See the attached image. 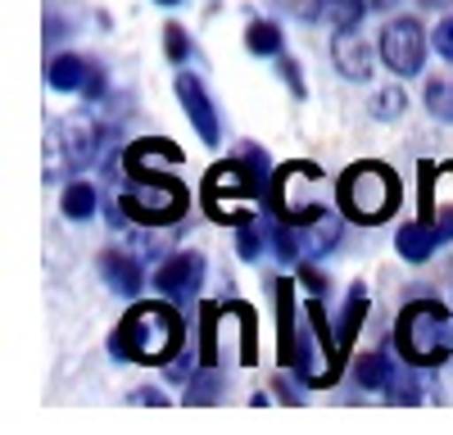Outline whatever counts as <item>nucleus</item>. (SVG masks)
Segmentation results:
<instances>
[{
    "label": "nucleus",
    "instance_id": "ddd939ff",
    "mask_svg": "<svg viewBox=\"0 0 453 435\" xmlns=\"http://www.w3.org/2000/svg\"><path fill=\"white\" fill-rule=\"evenodd\" d=\"M100 277L119 290V295H136V290H141V268L127 259V254H119V249L100 254Z\"/></svg>",
    "mask_w": 453,
    "mask_h": 435
},
{
    "label": "nucleus",
    "instance_id": "0eeeda50",
    "mask_svg": "<svg viewBox=\"0 0 453 435\" xmlns=\"http://www.w3.org/2000/svg\"><path fill=\"white\" fill-rule=\"evenodd\" d=\"M381 59H386L390 72H399V78L422 72V64H426V32L412 19H395L381 32Z\"/></svg>",
    "mask_w": 453,
    "mask_h": 435
},
{
    "label": "nucleus",
    "instance_id": "7ed1b4c3",
    "mask_svg": "<svg viewBox=\"0 0 453 435\" xmlns=\"http://www.w3.org/2000/svg\"><path fill=\"white\" fill-rule=\"evenodd\" d=\"M395 345L408 362H418V368H435V362L449 358L453 349V317L444 304L435 300H412L399 322H395Z\"/></svg>",
    "mask_w": 453,
    "mask_h": 435
},
{
    "label": "nucleus",
    "instance_id": "20e7f679",
    "mask_svg": "<svg viewBox=\"0 0 453 435\" xmlns=\"http://www.w3.org/2000/svg\"><path fill=\"white\" fill-rule=\"evenodd\" d=\"M245 164H218L204 177V209L218 218V223H236L241 227L245 218H254L250 204L263 191V172H245Z\"/></svg>",
    "mask_w": 453,
    "mask_h": 435
},
{
    "label": "nucleus",
    "instance_id": "aec40b11",
    "mask_svg": "<svg viewBox=\"0 0 453 435\" xmlns=\"http://www.w3.org/2000/svg\"><path fill=\"white\" fill-rule=\"evenodd\" d=\"M263 240H268V227H263V218H245V223H241V236H236L241 259H258Z\"/></svg>",
    "mask_w": 453,
    "mask_h": 435
},
{
    "label": "nucleus",
    "instance_id": "cd10ccee",
    "mask_svg": "<svg viewBox=\"0 0 453 435\" xmlns=\"http://www.w3.org/2000/svg\"><path fill=\"white\" fill-rule=\"evenodd\" d=\"M367 5H376V10H386V5H395V0H367Z\"/></svg>",
    "mask_w": 453,
    "mask_h": 435
},
{
    "label": "nucleus",
    "instance_id": "423d86ee",
    "mask_svg": "<svg viewBox=\"0 0 453 435\" xmlns=\"http://www.w3.org/2000/svg\"><path fill=\"white\" fill-rule=\"evenodd\" d=\"M186 204H191V195H186L181 181L173 177H136L127 195H123V213L132 218V223H150V227H168L177 223V218L186 213Z\"/></svg>",
    "mask_w": 453,
    "mask_h": 435
},
{
    "label": "nucleus",
    "instance_id": "9d476101",
    "mask_svg": "<svg viewBox=\"0 0 453 435\" xmlns=\"http://www.w3.org/2000/svg\"><path fill=\"white\" fill-rule=\"evenodd\" d=\"M444 240H449V236L431 223V218H412V223L399 232V254H403L408 263H426Z\"/></svg>",
    "mask_w": 453,
    "mask_h": 435
},
{
    "label": "nucleus",
    "instance_id": "dca6fc26",
    "mask_svg": "<svg viewBox=\"0 0 453 435\" xmlns=\"http://www.w3.org/2000/svg\"><path fill=\"white\" fill-rule=\"evenodd\" d=\"M277 309H281V358L299 362V345H295V290H290V281H281V290H277Z\"/></svg>",
    "mask_w": 453,
    "mask_h": 435
},
{
    "label": "nucleus",
    "instance_id": "393cba45",
    "mask_svg": "<svg viewBox=\"0 0 453 435\" xmlns=\"http://www.w3.org/2000/svg\"><path fill=\"white\" fill-rule=\"evenodd\" d=\"M277 5H281L290 19H304V23L322 14V0H277Z\"/></svg>",
    "mask_w": 453,
    "mask_h": 435
},
{
    "label": "nucleus",
    "instance_id": "4468645a",
    "mask_svg": "<svg viewBox=\"0 0 453 435\" xmlns=\"http://www.w3.org/2000/svg\"><path fill=\"white\" fill-rule=\"evenodd\" d=\"M335 240H340V218L335 213H318L313 223L299 227V249L304 254H326Z\"/></svg>",
    "mask_w": 453,
    "mask_h": 435
},
{
    "label": "nucleus",
    "instance_id": "2eb2a0df",
    "mask_svg": "<svg viewBox=\"0 0 453 435\" xmlns=\"http://www.w3.org/2000/svg\"><path fill=\"white\" fill-rule=\"evenodd\" d=\"M64 150H68V164L73 168H82V164H91V155H96V127L91 123H82V118H73V123H64Z\"/></svg>",
    "mask_w": 453,
    "mask_h": 435
},
{
    "label": "nucleus",
    "instance_id": "1a4fd4ad",
    "mask_svg": "<svg viewBox=\"0 0 453 435\" xmlns=\"http://www.w3.org/2000/svg\"><path fill=\"white\" fill-rule=\"evenodd\" d=\"M177 100H181V109H186V118H191V127L200 132V141L204 145H218V114H213V100L204 95V87H200V78H191V72H181L177 78Z\"/></svg>",
    "mask_w": 453,
    "mask_h": 435
},
{
    "label": "nucleus",
    "instance_id": "c756f323",
    "mask_svg": "<svg viewBox=\"0 0 453 435\" xmlns=\"http://www.w3.org/2000/svg\"><path fill=\"white\" fill-rule=\"evenodd\" d=\"M426 5H440V0H426Z\"/></svg>",
    "mask_w": 453,
    "mask_h": 435
},
{
    "label": "nucleus",
    "instance_id": "f257e3e1",
    "mask_svg": "<svg viewBox=\"0 0 453 435\" xmlns=\"http://www.w3.org/2000/svg\"><path fill=\"white\" fill-rule=\"evenodd\" d=\"M186 340V326L168 304H136L123 326L113 332V354L132 358V362H168Z\"/></svg>",
    "mask_w": 453,
    "mask_h": 435
},
{
    "label": "nucleus",
    "instance_id": "5701e85b",
    "mask_svg": "<svg viewBox=\"0 0 453 435\" xmlns=\"http://www.w3.org/2000/svg\"><path fill=\"white\" fill-rule=\"evenodd\" d=\"M426 104H431V114L453 123V82H431L426 87Z\"/></svg>",
    "mask_w": 453,
    "mask_h": 435
},
{
    "label": "nucleus",
    "instance_id": "412c9836",
    "mask_svg": "<svg viewBox=\"0 0 453 435\" xmlns=\"http://www.w3.org/2000/svg\"><path fill=\"white\" fill-rule=\"evenodd\" d=\"M363 10H367V0H326V14H331V23H335L340 32H345V27H358Z\"/></svg>",
    "mask_w": 453,
    "mask_h": 435
},
{
    "label": "nucleus",
    "instance_id": "39448f33",
    "mask_svg": "<svg viewBox=\"0 0 453 435\" xmlns=\"http://www.w3.org/2000/svg\"><path fill=\"white\" fill-rule=\"evenodd\" d=\"M318 191H322V172L313 164H286L273 177L268 200H273V213H281V223L304 227V223H313L318 213H326Z\"/></svg>",
    "mask_w": 453,
    "mask_h": 435
},
{
    "label": "nucleus",
    "instance_id": "b1692460",
    "mask_svg": "<svg viewBox=\"0 0 453 435\" xmlns=\"http://www.w3.org/2000/svg\"><path fill=\"white\" fill-rule=\"evenodd\" d=\"M164 46H168V59L181 64V59H186V27L168 23V27H164Z\"/></svg>",
    "mask_w": 453,
    "mask_h": 435
},
{
    "label": "nucleus",
    "instance_id": "f3484780",
    "mask_svg": "<svg viewBox=\"0 0 453 435\" xmlns=\"http://www.w3.org/2000/svg\"><path fill=\"white\" fill-rule=\"evenodd\" d=\"M363 313H367V290L363 286H354L349 290V304H345V317H340V349H349V340L358 336V326H363Z\"/></svg>",
    "mask_w": 453,
    "mask_h": 435
},
{
    "label": "nucleus",
    "instance_id": "a211bd4d",
    "mask_svg": "<svg viewBox=\"0 0 453 435\" xmlns=\"http://www.w3.org/2000/svg\"><path fill=\"white\" fill-rule=\"evenodd\" d=\"M64 213L73 218V223H87V218L96 213V191L87 187V181H73V187L64 191Z\"/></svg>",
    "mask_w": 453,
    "mask_h": 435
},
{
    "label": "nucleus",
    "instance_id": "4be33fe9",
    "mask_svg": "<svg viewBox=\"0 0 453 435\" xmlns=\"http://www.w3.org/2000/svg\"><path fill=\"white\" fill-rule=\"evenodd\" d=\"M390 381V362L381 354H363L358 358V385H386Z\"/></svg>",
    "mask_w": 453,
    "mask_h": 435
},
{
    "label": "nucleus",
    "instance_id": "c85d7f7f",
    "mask_svg": "<svg viewBox=\"0 0 453 435\" xmlns=\"http://www.w3.org/2000/svg\"><path fill=\"white\" fill-rule=\"evenodd\" d=\"M159 5H177V0H159Z\"/></svg>",
    "mask_w": 453,
    "mask_h": 435
},
{
    "label": "nucleus",
    "instance_id": "6e6552de",
    "mask_svg": "<svg viewBox=\"0 0 453 435\" xmlns=\"http://www.w3.org/2000/svg\"><path fill=\"white\" fill-rule=\"evenodd\" d=\"M200 281H204V259L196 249L173 254V259L155 272V290L168 300H196L200 295Z\"/></svg>",
    "mask_w": 453,
    "mask_h": 435
},
{
    "label": "nucleus",
    "instance_id": "6ab92c4d",
    "mask_svg": "<svg viewBox=\"0 0 453 435\" xmlns=\"http://www.w3.org/2000/svg\"><path fill=\"white\" fill-rule=\"evenodd\" d=\"M245 46H250V55H281V32L273 23H250Z\"/></svg>",
    "mask_w": 453,
    "mask_h": 435
},
{
    "label": "nucleus",
    "instance_id": "f03ea898",
    "mask_svg": "<svg viewBox=\"0 0 453 435\" xmlns=\"http://www.w3.org/2000/svg\"><path fill=\"white\" fill-rule=\"evenodd\" d=\"M335 195H340V213H349L363 227H376L399 209L403 187L386 164H354L345 177H340Z\"/></svg>",
    "mask_w": 453,
    "mask_h": 435
},
{
    "label": "nucleus",
    "instance_id": "9b49d317",
    "mask_svg": "<svg viewBox=\"0 0 453 435\" xmlns=\"http://www.w3.org/2000/svg\"><path fill=\"white\" fill-rule=\"evenodd\" d=\"M335 68L345 72V78H354V82L372 72V42H367L363 32L345 27V32L335 36Z\"/></svg>",
    "mask_w": 453,
    "mask_h": 435
},
{
    "label": "nucleus",
    "instance_id": "f8f14e48",
    "mask_svg": "<svg viewBox=\"0 0 453 435\" xmlns=\"http://www.w3.org/2000/svg\"><path fill=\"white\" fill-rule=\"evenodd\" d=\"M46 82H50L55 91H82L87 82L100 87V82H96V72H91V64L78 59V55H59V59L46 68Z\"/></svg>",
    "mask_w": 453,
    "mask_h": 435
},
{
    "label": "nucleus",
    "instance_id": "bb28decb",
    "mask_svg": "<svg viewBox=\"0 0 453 435\" xmlns=\"http://www.w3.org/2000/svg\"><path fill=\"white\" fill-rule=\"evenodd\" d=\"M435 50H440V59L453 64V19H444V23L435 27Z\"/></svg>",
    "mask_w": 453,
    "mask_h": 435
},
{
    "label": "nucleus",
    "instance_id": "a878e982",
    "mask_svg": "<svg viewBox=\"0 0 453 435\" xmlns=\"http://www.w3.org/2000/svg\"><path fill=\"white\" fill-rule=\"evenodd\" d=\"M399 109H403V95H399V91H381V95H376L372 114H376V118H399Z\"/></svg>",
    "mask_w": 453,
    "mask_h": 435
}]
</instances>
